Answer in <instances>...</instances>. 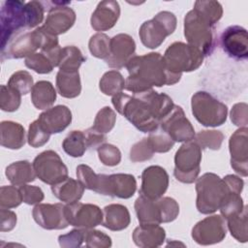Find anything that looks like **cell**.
I'll return each mask as SVG.
<instances>
[{"label":"cell","mask_w":248,"mask_h":248,"mask_svg":"<svg viewBox=\"0 0 248 248\" xmlns=\"http://www.w3.org/2000/svg\"><path fill=\"white\" fill-rule=\"evenodd\" d=\"M111 103L120 114L143 133L158 129L162 119L174 106L170 97L153 88L132 96L120 92L112 96Z\"/></svg>","instance_id":"6da1fadb"},{"label":"cell","mask_w":248,"mask_h":248,"mask_svg":"<svg viewBox=\"0 0 248 248\" xmlns=\"http://www.w3.org/2000/svg\"><path fill=\"white\" fill-rule=\"evenodd\" d=\"M125 67L129 73L125 88L133 94L152 89L153 86L175 84L181 78V75L172 74L167 69L163 56L158 52L134 55Z\"/></svg>","instance_id":"7a4b0ae2"},{"label":"cell","mask_w":248,"mask_h":248,"mask_svg":"<svg viewBox=\"0 0 248 248\" xmlns=\"http://www.w3.org/2000/svg\"><path fill=\"white\" fill-rule=\"evenodd\" d=\"M135 210L140 224L160 225L175 220L179 214V205L170 197L151 200L140 194L135 202Z\"/></svg>","instance_id":"3957f363"},{"label":"cell","mask_w":248,"mask_h":248,"mask_svg":"<svg viewBox=\"0 0 248 248\" xmlns=\"http://www.w3.org/2000/svg\"><path fill=\"white\" fill-rule=\"evenodd\" d=\"M197 209L202 214H211L218 210L229 189L224 179L213 172H205L197 179Z\"/></svg>","instance_id":"277c9868"},{"label":"cell","mask_w":248,"mask_h":248,"mask_svg":"<svg viewBox=\"0 0 248 248\" xmlns=\"http://www.w3.org/2000/svg\"><path fill=\"white\" fill-rule=\"evenodd\" d=\"M202 52L182 42L171 44L163 55L167 69L175 75H181L184 72H192L197 70L203 61Z\"/></svg>","instance_id":"5b68a950"},{"label":"cell","mask_w":248,"mask_h":248,"mask_svg":"<svg viewBox=\"0 0 248 248\" xmlns=\"http://www.w3.org/2000/svg\"><path fill=\"white\" fill-rule=\"evenodd\" d=\"M192 113L203 126L217 127L227 120V106L205 91L196 92L191 99Z\"/></svg>","instance_id":"8992f818"},{"label":"cell","mask_w":248,"mask_h":248,"mask_svg":"<svg viewBox=\"0 0 248 248\" xmlns=\"http://www.w3.org/2000/svg\"><path fill=\"white\" fill-rule=\"evenodd\" d=\"M202 148L191 140L184 142L176 151L174 156V177L182 183H193L201 170Z\"/></svg>","instance_id":"52a82bcc"},{"label":"cell","mask_w":248,"mask_h":248,"mask_svg":"<svg viewBox=\"0 0 248 248\" xmlns=\"http://www.w3.org/2000/svg\"><path fill=\"white\" fill-rule=\"evenodd\" d=\"M25 3L19 0L4 1L1 6V51L26 29L24 16Z\"/></svg>","instance_id":"ba28073f"},{"label":"cell","mask_w":248,"mask_h":248,"mask_svg":"<svg viewBox=\"0 0 248 248\" xmlns=\"http://www.w3.org/2000/svg\"><path fill=\"white\" fill-rule=\"evenodd\" d=\"M176 28L175 16L168 11L158 13L152 19L144 21L140 27L139 35L141 43L148 48H156L172 34Z\"/></svg>","instance_id":"9c48e42d"},{"label":"cell","mask_w":248,"mask_h":248,"mask_svg":"<svg viewBox=\"0 0 248 248\" xmlns=\"http://www.w3.org/2000/svg\"><path fill=\"white\" fill-rule=\"evenodd\" d=\"M184 36L188 44L199 48L204 56L211 53L214 47L213 26L194 10L188 12L184 17Z\"/></svg>","instance_id":"30bf717a"},{"label":"cell","mask_w":248,"mask_h":248,"mask_svg":"<svg viewBox=\"0 0 248 248\" xmlns=\"http://www.w3.org/2000/svg\"><path fill=\"white\" fill-rule=\"evenodd\" d=\"M32 164L37 177L51 186L68 177L66 165L53 150H46L40 153Z\"/></svg>","instance_id":"8fae6325"},{"label":"cell","mask_w":248,"mask_h":248,"mask_svg":"<svg viewBox=\"0 0 248 248\" xmlns=\"http://www.w3.org/2000/svg\"><path fill=\"white\" fill-rule=\"evenodd\" d=\"M137 190V181L134 175L128 173L98 174L97 185L94 192L120 199H129Z\"/></svg>","instance_id":"7c38bea8"},{"label":"cell","mask_w":248,"mask_h":248,"mask_svg":"<svg viewBox=\"0 0 248 248\" xmlns=\"http://www.w3.org/2000/svg\"><path fill=\"white\" fill-rule=\"evenodd\" d=\"M159 127L175 142H186L194 139L195 130L185 116L181 107L174 105L172 109L162 119Z\"/></svg>","instance_id":"4fadbf2b"},{"label":"cell","mask_w":248,"mask_h":248,"mask_svg":"<svg viewBox=\"0 0 248 248\" xmlns=\"http://www.w3.org/2000/svg\"><path fill=\"white\" fill-rule=\"evenodd\" d=\"M227 222L222 215H211L198 222L192 229L193 239L201 245L221 242L227 234Z\"/></svg>","instance_id":"5bb4252c"},{"label":"cell","mask_w":248,"mask_h":248,"mask_svg":"<svg viewBox=\"0 0 248 248\" xmlns=\"http://www.w3.org/2000/svg\"><path fill=\"white\" fill-rule=\"evenodd\" d=\"M65 214L69 225L79 229H93L103 222V211L92 203L78 202L67 203Z\"/></svg>","instance_id":"9a60e30c"},{"label":"cell","mask_w":248,"mask_h":248,"mask_svg":"<svg viewBox=\"0 0 248 248\" xmlns=\"http://www.w3.org/2000/svg\"><path fill=\"white\" fill-rule=\"evenodd\" d=\"M51 5L47 11V16L42 25L47 32L52 35L58 36L67 32L76 21V13L68 5L69 1H51L48 2Z\"/></svg>","instance_id":"2e32d148"},{"label":"cell","mask_w":248,"mask_h":248,"mask_svg":"<svg viewBox=\"0 0 248 248\" xmlns=\"http://www.w3.org/2000/svg\"><path fill=\"white\" fill-rule=\"evenodd\" d=\"M41 47L42 35L38 27L34 31L22 33L14 39L6 48L1 51V59L3 61L5 59L26 58Z\"/></svg>","instance_id":"e0dca14e"},{"label":"cell","mask_w":248,"mask_h":248,"mask_svg":"<svg viewBox=\"0 0 248 248\" xmlns=\"http://www.w3.org/2000/svg\"><path fill=\"white\" fill-rule=\"evenodd\" d=\"M35 222L46 230H62L69 226L62 203H38L32 210Z\"/></svg>","instance_id":"ac0fdd59"},{"label":"cell","mask_w":248,"mask_h":248,"mask_svg":"<svg viewBox=\"0 0 248 248\" xmlns=\"http://www.w3.org/2000/svg\"><path fill=\"white\" fill-rule=\"evenodd\" d=\"M224 51L236 60H246L248 57L247 30L239 25H232L224 30L221 36Z\"/></svg>","instance_id":"d6986e66"},{"label":"cell","mask_w":248,"mask_h":248,"mask_svg":"<svg viewBox=\"0 0 248 248\" xmlns=\"http://www.w3.org/2000/svg\"><path fill=\"white\" fill-rule=\"evenodd\" d=\"M169 186V174L160 166H150L141 173V187L140 194L157 200L166 193Z\"/></svg>","instance_id":"ffe728a7"},{"label":"cell","mask_w":248,"mask_h":248,"mask_svg":"<svg viewBox=\"0 0 248 248\" xmlns=\"http://www.w3.org/2000/svg\"><path fill=\"white\" fill-rule=\"evenodd\" d=\"M229 149L231 153V166L235 172L242 176L248 174V129L241 127L230 138Z\"/></svg>","instance_id":"44dd1931"},{"label":"cell","mask_w":248,"mask_h":248,"mask_svg":"<svg viewBox=\"0 0 248 248\" xmlns=\"http://www.w3.org/2000/svg\"><path fill=\"white\" fill-rule=\"evenodd\" d=\"M135 50L136 43L130 35L117 34L110 39L109 55L105 61L110 68H123L134 56Z\"/></svg>","instance_id":"7402d4cb"},{"label":"cell","mask_w":248,"mask_h":248,"mask_svg":"<svg viewBox=\"0 0 248 248\" xmlns=\"http://www.w3.org/2000/svg\"><path fill=\"white\" fill-rule=\"evenodd\" d=\"M37 120L50 135L58 134L71 124L72 112L68 107L58 105L46 109L39 115Z\"/></svg>","instance_id":"603a6c76"},{"label":"cell","mask_w":248,"mask_h":248,"mask_svg":"<svg viewBox=\"0 0 248 248\" xmlns=\"http://www.w3.org/2000/svg\"><path fill=\"white\" fill-rule=\"evenodd\" d=\"M120 16V7L116 1H101L93 12L90 23L94 30L102 32L112 28Z\"/></svg>","instance_id":"cb8c5ba5"},{"label":"cell","mask_w":248,"mask_h":248,"mask_svg":"<svg viewBox=\"0 0 248 248\" xmlns=\"http://www.w3.org/2000/svg\"><path fill=\"white\" fill-rule=\"evenodd\" d=\"M135 244L141 248H154L163 244L166 238L165 230L157 224H140L133 232Z\"/></svg>","instance_id":"d4e9b609"},{"label":"cell","mask_w":248,"mask_h":248,"mask_svg":"<svg viewBox=\"0 0 248 248\" xmlns=\"http://www.w3.org/2000/svg\"><path fill=\"white\" fill-rule=\"evenodd\" d=\"M131 222L129 210L126 206L119 203H111L103 209L102 225L110 231H122Z\"/></svg>","instance_id":"484cf974"},{"label":"cell","mask_w":248,"mask_h":248,"mask_svg":"<svg viewBox=\"0 0 248 248\" xmlns=\"http://www.w3.org/2000/svg\"><path fill=\"white\" fill-rule=\"evenodd\" d=\"M56 89L64 98L72 99L78 97L81 91L78 71L59 70L56 75Z\"/></svg>","instance_id":"4316f807"},{"label":"cell","mask_w":248,"mask_h":248,"mask_svg":"<svg viewBox=\"0 0 248 248\" xmlns=\"http://www.w3.org/2000/svg\"><path fill=\"white\" fill-rule=\"evenodd\" d=\"M84 186L78 180L69 176L51 186L53 195L66 203L78 202L84 193Z\"/></svg>","instance_id":"83f0119b"},{"label":"cell","mask_w":248,"mask_h":248,"mask_svg":"<svg viewBox=\"0 0 248 248\" xmlns=\"http://www.w3.org/2000/svg\"><path fill=\"white\" fill-rule=\"evenodd\" d=\"M1 145L9 149H19L25 143V130L14 121H2L0 124Z\"/></svg>","instance_id":"f1b7e54d"},{"label":"cell","mask_w":248,"mask_h":248,"mask_svg":"<svg viewBox=\"0 0 248 248\" xmlns=\"http://www.w3.org/2000/svg\"><path fill=\"white\" fill-rule=\"evenodd\" d=\"M5 174L9 181L16 186H21L23 184L32 182L37 176L33 164L26 160L14 162L9 165L6 168Z\"/></svg>","instance_id":"f546056e"},{"label":"cell","mask_w":248,"mask_h":248,"mask_svg":"<svg viewBox=\"0 0 248 248\" xmlns=\"http://www.w3.org/2000/svg\"><path fill=\"white\" fill-rule=\"evenodd\" d=\"M56 100V90L51 82L40 80L36 82L31 90V101L38 109L51 108Z\"/></svg>","instance_id":"4dcf8cb0"},{"label":"cell","mask_w":248,"mask_h":248,"mask_svg":"<svg viewBox=\"0 0 248 248\" xmlns=\"http://www.w3.org/2000/svg\"><path fill=\"white\" fill-rule=\"evenodd\" d=\"M193 10L211 26H214L223 15L222 5L218 1H196Z\"/></svg>","instance_id":"1f68e13d"},{"label":"cell","mask_w":248,"mask_h":248,"mask_svg":"<svg viewBox=\"0 0 248 248\" xmlns=\"http://www.w3.org/2000/svg\"><path fill=\"white\" fill-rule=\"evenodd\" d=\"M64 151L72 157H81L86 151L87 142L83 131H72L62 142Z\"/></svg>","instance_id":"d6a6232c"},{"label":"cell","mask_w":248,"mask_h":248,"mask_svg":"<svg viewBox=\"0 0 248 248\" xmlns=\"http://www.w3.org/2000/svg\"><path fill=\"white\" fill-rule=\"evenodd\" d=\"M227 228L232 236L239 242H246L248 239L247 233V206L244 205L242 211L230 216L226 219Z\"/></svg>","instance_id":"836d02e7"},{"label":"cell","mask_w":248,"mask_h":248,"mask_svg":"<svg viewBox=\"0 0 248 248\" xmlns=\"http://www.w3.org/2000/svg\"><path fill=\"white\" fill-rule=\"evenodd\" d=\"M100 90L108 96H114L125 88V79L116 70H111L103 75L99 82Z\"/></svg>","instance_id":"e575fe53"},{"label":"cell","mask_w":248,"mask_h":248,"mask_svg":"<svg viewBox=\"0 0 248 248\" xmlns=\"http://www.w3.org/2000/svg\"><path fill=\"white\" fill-rule=\"evenodd\" d=\"M80 49L75 46H67L62 47L59 61V70L78 71L80 65L85 61Z\"/></svg>","instance_id":"d590c367"},{"label":"cell","mask_w":248,"mask_h":248,"mask_svg":"<svg viewBox=\"0 0 248 248\" xmlns=\"http://www.w3.org/2000/svg\"><path fill=\"white\" fill-rule=\"evenodd\" d=\"M115 121H116V114L114 110L109 107H104L97 112L92 129H94L98 133L106 135L107 133L112 130V128L114 127Z\"/></svg>","instance_id":"8d00e7d4"},{"label":"cell","mask_w":248,"mask_h":248,"mask_svg":"<svg viewBox=\"0 0 248 248\" xmlns=\"http://www.w3.org/2000/svg\"><path fill=\"white\" fill-rule=\"evenodd\" d=\"M193 140L202 149L209 148L212 150H218L222 145L224 135L220 131L204 130L196 134Z\"/></svg>","instance_id":"74e56055"},{"label":"cell","mask_w":248,"mask_h":248,"mask_svg":"<svg viewBox=\"0 0 248 248\" xmlns=\"http://www.w3.org/2000/svg\"><path fill=\"white\" fill-rule=\"evenodd\" d=\"M45 7L41 1H30L24 5V16L26 29H32L42 23L44 19Z\"/></svg>","instance_id":"f35d334b"},{"label":"cell","mask_w":248,"mask_h":248,"mask_svg":"<svg viewBox=\"0 0 248 248\" xmlns=\"http://www.w3.org/2000/svg\"><path fill=\"white\" fill-rule=\"evenodd\" d=\"M88 46L93 56L101 59H107L110 50V38L104 33H97L90 38Z\"/></svg>","instance_id":"ab89813d"},{"label":"cell","mask_w":248,"mask_h":248,"mask_svg":"<svg viewBox=\"0 0 248 248\" xmlns=\"http://www.w3.org/2000/svg\"><path fill=\"white\" fill-rule=\"evenodd\" d=\"M21 102V94L8 85H1L0 108L4 111L12 112L16 110Z\"/></svg>","instance_id":"60d3db41"},{"label":"cell","mask_w":248,"mask_h":248,"mask_svg":"<svg viewBox=\"0 0 248 248\" xmlns=\"http://www.w3.org/2000/svg\"><path fill=\"white\" fill-rule=\"evenodd\" d=\"M147 140L154 153L168 152L174 145V141L171 140V138L167 133H165L160 127L155 131L149 133Z\"/></svg>","instance_id":"b9f144b4"},{"label":"cell","mask_w":248,"mask_h":248,"mask_svg":"<svg viewBox=\"0 0 248 248\" xmlns=\"http://www.w3.org/2000/svg\"><path fill=\"white\" fill-rule=\"evenodd\" d=\"M8 86L18 91L21 95H26L34 86L33 78L27 71H17L10 77Z\"/></svg>","instance_id":"7bdbcfd3"},{"label":"cell","mask_w":248,"mask_h":248,"mask_svg":"<svg viewBox=\"0 0 248 248\" xmlns=\"http://www.w3.org/2000/svg\"><path fill=\"white\" fill-rule=\"evenodd\" d=\"M25 66L38 74H48L53 70L49 58L43 52H35L25 58Z\"/></svg>","instance_id":"ee69618b"},{"label":"cell","mask_w":248,"mask_h":248,"mask_svg":"<svg viewBox=\"0 0 248 248\" xmlns=\"http://www.w3.org/2000/svg\"><path fill=\"white\" fill-rule=\"evenodd\" d=\"M22 195L19 188L16 185L2 186L0 189V205L3 208H14L18 206L21 202Z\"/></svg>","instance_id":"f6af8a7d"},{"label":"cell","mask_w":248,"mask_h":248,"mask_svg":"<svg viewBox=\"0 0 248 248\" xmlns=\"http://www.w3.org/2000/svg\"><path fill=\"white\" fill-rule=\"evenodd\" d=\"M50 134L46 132L38 120L33 121L29 125L27 133V141L28 144L34 148L41 147L45 145L49 140Z\"/></svg>","instance_id":"bcb514c9"},{"label":"cell","mask_w":248,"mask_h":248,"mask_svg":"<svg viewBox=\"0 0 248 248\" xmlns=\"http://www.w3.org/2000/svg\"><path fill=\"white\" fill-rule=\"evenodd\" d=\"M244 207L243 204V200L238 193L234 192H229L227 195L225 201L223 202L221 207L219 208L221 211V215L227 219L230 216L235 215L242 211Z\"/></svg>","instance_id":"7dc6e473"},{"label":"cell","mask_w":248,"mask_h":248,"mask_svg":"<svg viewBox=\"0 0 248 248\" xmlns=\"http://www.w3.org/2000/svg\"><path fill=\"white\" fill-rule=\"evenodd\" d=\"M100 161L108 167L117 166L121 161V152L118 147L110 143H103L97 148Z\"/></svg>","instance_id":"c3c4849f"},{"label":"cell","mask_w":248,"mask_h":248,"mask_svg":"<svg viewBox=\"0 0 248 248\" xmlns=\"http://www.w3.org/2000/svg\"><path fill=\"white\" fill-rule=\"evenodd\" d=\"M84 242L88 248H108L111 246V239L108 234L93 229L85 230Z\"/></svg>","instance_id":"681fc988"},{"label":"cell","mask_w":248,"mask_h":248,"mask_svg":"<svg viewBox=\"0 0 248 248\" xmlns=\"http://www.w3.org/2000/svg\"><path fill=\"white\" fill-rule=\"evenodd\" d=\"M154 154L147 138L135 143L130 150V159L133 162H143L152 158Z\"/></svg>","instance_id":"f907efd6"},{"label":"cell","mask_w":248,"mask_h":248,"mask_svg":"<svg viewBox=\"0 0 248 248\" xmlns=\"http://www.w3.org/2000/svg\"><path fill=\"white\" fill-rule=\"evenodd\" d=\"M77 177L78 180L84 186L85 189L94 191L97 185L98 174L87 165H78L77 167Z\"/></svg>","instance_id":"816d5d0a"},{"label":"cell","mask_w":248,"mask_h":248,"mask_svg":"<svg viewBox=\"0 0 248 248\" xmlns=\"http://www.w3.org/2000/svg\"><path fill=\"white\" fill-rule=\"evenodd\" d=\"M86 229H74L66 234H61L58 237L61 247H79L84 242Z\"/></svg>","instance_id":"f5cc1de1"},{"label":"cell","mask_w":248,"mask_h":248,"mask_svg":"<svg viewBox=\"0 0 248 248\" xmlns=\"http://www.w3.org/2000/svg\"><path fill=\"white\" fill-rule=\"evenodd\" d=\"M18 188L22 195L23 202L27 204H38L44 200V192L38 186L23 184Z\"/></svg>","instance_id":"db71d44e"},{"label":"cell","mask_w":248,"mask_h":248,"mask_svg":"<svg viewBox=\"0 0 248 248\" xmlns=\"http://www.w3.org/2000/svg\"><path fill=\"white\" fill-rule=\"evenodd\" d=\"M248 106L246 103H237L235 104L231 110V120L232 122L241 127H247L248 123Z\"/></svg>","instance_id":"11a10c76"},{"label":"cell","mask_w":248,"mask_h":248,"mask_svg":"<svg viewBox=\"0 0 248 248\" xmlns=\"http://www.w3.org/2000/svg\"><path fill=\"white\" fill-rule=\"evenodd\" d=\"M0 231L10 232L16 225V214L9 208L1 207L0 210Z\"/></svg>","instance_id":"9f6ffc18"},{"label":"cell","mask_w":248,"mask_h":248,"mask_svg":"<svg viewBox=\"0 0 248 248\" xmlns=\"http://www.w3.org/2000/svg\"><path fill=\"white\" fill-rule=\"evenodd\" d=\"M83 132H84V135L86 138V142H87L88 148H96V147L98 148L106 140V136L104 134L98 133L97 131L92 129V127Z\"/></svg>","instance_id":"6f0895ef"},{"label":"cell","mask_w":248,"mask_h":248,"mask_svg":"<svg viewBox=\"0 0 248 248\" xmlns=\"http://www.w3.org/2000/svg\"><path fill=\"white\" fill-rule=\"evenodd\" d=\"M223 179H224L225 183L227 184L230 192H234V193H238V194H240L242 192L244 182L240 177H238L234 174H228Z\"/></svg>","instance_id":"680465c9"}]
</instances>
